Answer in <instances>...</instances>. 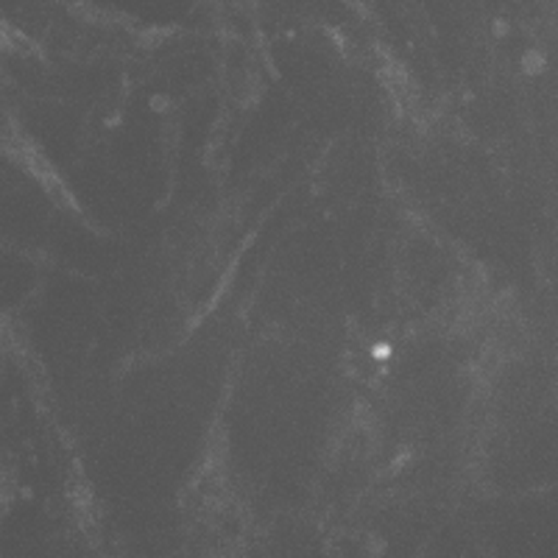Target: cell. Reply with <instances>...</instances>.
Wrapping results in <instances>:
<instances>
[]
</instances>
